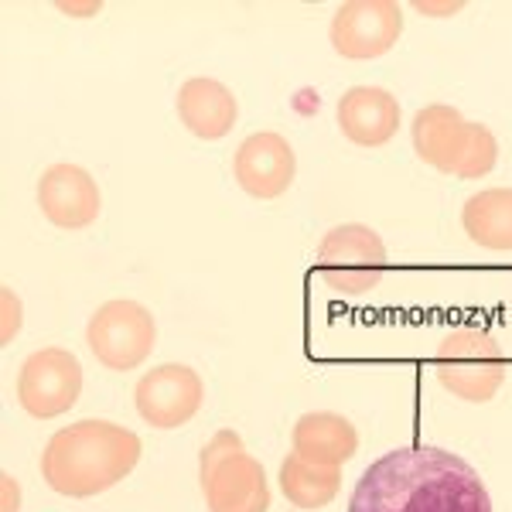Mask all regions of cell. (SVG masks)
Wrapping results in <instances>:
<instances>
[{
    "label": "cell",
    "mask_w": 512,
    "mask_h": 512,
    "mask_svg": "<svg viewBox=\"0 0 512 512\" xmlns=\"http://www.w3.org/2000/svg\"><path fill=\"white\" fill-rule=\"evenodd\" d=\"M277 485L294 509L315 512V509H325L328 502L338 499V492H342V468L311 465V461L297 458V454L291 451L284 458V465H280Z\"/></svg>",
    "instance_id": "obj_17"
},
{
    "label": "cell",
    "mask_w": 512,
    "mask_h": 512,
    "mask_svg": "<svg viewBox=\"0 0 512 512\" xmlns=\"http://www.w3.org/2000/svg\"><path fill=\"white\" fill-rule=\"evenodd\" d=\"M386 263H390V253H386L383 236L362 222L328 229L318 243V274L342 297L376 291L386 277Z\"/></svg>",
    "instance_id": "obj_5"
},
{
    "label": "cell",
    "mask_w": 512,
    "mask_h": 512,
    "mask_svg": "<svg viewBox=\"0 0 512 512\" xmlns=\"http://www.w3.org/2000/svg\"><path fill=\"white\" fill-rule=\"evenodd\" d=\"M175 110L188 134L198 140L229 137L239 120V103H236L233 89L212 76H195V79L181 82V89L175 96Z\"/></svg>",
    "instance_id": "obj_14"
},
{
    "label": "cell",
    "mask_w": 512,
    "mask_h": 512,
    "mask_svg": "<svg viewBox=\"0 0 512 512\" xmlns=\"http://www.w3.org/2000/svg\"><path fill=\"white\" fill-rule=\"evenodd\" d=\"M434 376L465 403H489L506 383V352L482 328H454L434 355Z\"/></svg>",
    "instance_id": "obj_4"
},
{
    "label": "cell",
    "mask_w": 512,
    "mask_h": 512,
    "mask_svg": "<svg viewBox=\"0 0 512 512\" xmlns=\"http://www.w3.org/2000/svg\"><path fill=\"white\" fill-rule=\"evenodd\" d=\"M209 512H267L270 485L250 451H236L209 468H198Z\"/></svg>",
    "instance_id": "obj_12"
},
{
    "label": "cell",
    "mask_w": 512,
    "mask_h": 512,
    "mask_svg": "<svg viewBox=\"0 0 512 512\" xmlns=\"http://www.w3.org/2000/svg\"><path fill=\"white\" fill-rule=\"evenodd\" d=\"M410 140L424 164L441 175H458L465 181L485 178L499 164V140L485 123H472L448 103H431L417 110L410 123Z\"/></svg>",
    "instance_id": "obj_3"
},
{
    "label": "cell",
    "mask_w": 512,
    "mask_h": 512,
    "mask_svg": "<svg viewBox=\"0 0 512 512\" xmlns=\"http://www.w3.org/2000/svg\"><path fill=\"white\" fill-rule=\"evenodd\" d=\"M86 342L99 366L113 373H130L140 362H147V355L158 345V321L140 301L117 297L93 311L86 325Z\"/></svg>",
    "instance_id": "obj_6"
},
{
    "label": "cell",
    "mask_w": 512,
    "mask_h": 512,
    "mask_svg": "<svg viewBox=\"0 0 512 512\" xmlns=\"http://www.w3.org/2000/svg\"><path fill=\"white\" fill-rule=\"evenodd\" d=\"M465 4H417L420 14H458Z\"/></svg>",
    "instance_id": "obj_20"
},
{
    "label": "cell",
    "mask_w": 512,
    "mask_h": 512,
    "mask_svg": "<svg viewBox=\"0 0 512 512\" xmlns=\"http://www.w3.org/2000/svg\"><path fill=\"white\" fill-rule=\"evenodd\" d=\"M349 512H492V499L465 458L431 444H410L362 472Z\"/></svg>",
    "instance_id": "obj_1"
},
{
    "label": "cell",
    "mask_w": 512,
    "mask_h": 512,
    "mask_svg": "<svg viewBox=\"0 0 512 512\" xmlns=\"http://www.w3.org/2000/svg\"><path fill=\"white\" fill-rule=\"evenodd\" d=\"M291 444L297 458L311 461V465L342 468L359 451V431L349 417L332 414V410H311L294 424Z\"/></svg>",
    "instance_id": "obj_15"
},
{
    "label": "cell",
    "mask_w": 512,
    "mask_h": 512,
    "mask_svg": "<svg viewBox=\"0 0 512 512\" xmlns=\"http://www.w3.org/2000/svg\"><path fill=\"white\" fill-rule=\"evenodd\" d=\"M338 130L359 147H383L400 130V103L383 86H352L338 99Z\"/></svg>",
    "instance_id": "obj_13"
},
{
    "label": "cell",
    "mask_w": 512,
    "mask_h": 512,
    "mask_svg": "<svg viewBox=\"0 0 512 512\" xmlns=\"http://www.w3.org/2000/svg\"><path fill=\"white\" fill-rule=\"evenodd\" d=\"M403 35V11L393 0H349L328 24V41L342 59L373 62Z\"/></svg>",
    "instance_id": "obj_8"
},
{
    "label": "cell",
    "mask_w": 512,
    "mask_h": 512,
    "mask_svg": "<svg viewBox=\"0 0 512 512\" xmlns=\"http://www.w3.org/2000/svg\"><path fill=\"white\" fill-rule=\"evenodd\" d=\"M461 226L482 250L512 253V188L475 192L461 209Z\"/></svg>",
    "instance_id": "obj_16"
},
{
    "label": "cell",
    "mask_w": 512,
    "mask_h": 512,
    "mask_svg": "<svg viewBox=\"0 0 512 512\" xmlns=\"http://www.w3.org/2000/svg\"><path fill=\"white\" fill-rule=\"evenodd\" d=\"M233 175L236 185L250 198H280L294 185L297 175V154L291 140L277 130H256L239 144L233 154Z\"/></svg>",
    "instance_id": "obj_10"
},
{
    "label": "cell",
    "mask_w": 512,
    "mask_h": 512,
    "mask_svg": "<svg viewBox=\"0 0 512 512\" xmlns=\"http://www.w3.org/2000/svg\"><path fill=\"white\" fill-rule=\"evenodd\" d=\"M4 492H7L4 512H14V478H11V475H4Z\"/></svg>",
    "instance_id": "obj_21"
},
{
    "label": "cell",
    "mask_w": 512,
    "mask_h": 512,
    "mask_svg": "<svg viewBox=\"0 0 512 512\" xmlns=\"http://www.w3.org/2000/svg\"><path fill=\"white\" fill-rule=\"evenodd\" d=\"M140 437L113 420H76L41 451V478L65 499H93L137 468Z\"/></svg>",
    "instance_id": "obj_2"
},
{
    "label": "cell",
    "mask_w": 512,
    "mask_h": 512,
    "mask_svg": "<svg viewBox=\"0 0 512 512\" xmlns=\"http://www.w3.org/2000/svg\"><path fill=\"white\" fill-rule=\"evenodd\" d=\"M0 311H4V332H0V338H4V342H11V338L18 335V328L24 325V308H21L18 294H14L11 287H4V291H0Z\"/></svg>",
    "instance_id": "obj_19"
},
{
    "label": "cell",
    "mask_w": 512,
    "mask_h": 512,
    "mask_svg": "<svg viewBox=\"0 0 512 512\" xmlns=\"http://www.w3.org/2000/svg\"><path fill=\"white\" fill-rule=\"evenodd\" d=\"M38 209L52 226L59 229H86L93 226L103 195L96 178L79 164H52L38 178Z\"/></svg>",
    "instance_id": "obj_11"
},
{
    "label": "cell",
    "mask_w": 512,
    "mask_h": 512,
    "mask_svg": "<svg viewBox=\"0 0 512 512\" xmlns=\"http://www.w3.org/2000/svg\"><path fill=\"white\" fill-rule=\"evenodd\" d=\"M205 400V383L192 366L181 362H164L137 379L134 403L144 424L158 427V431H175L188 424Z\"/></svg>",
    "instance_id": "obj_9"
},
{
    "label": "cell",
    "mask_w": 512,
    "mask_h": 512,
    "mask_svg": "<svg viewBox=\"0 0 512 512\" xmlns=\"http://www.w3.org/2000/svg\"><path fill=\"white\" fill-rule=\"evenodd\" d=\"M236 451H246L243 437H239L236 431H219V434L212 437V441L202 448V454H198V468L216 465V461L229 458V454H236Z\"/></svg>",
    "instance_id": "obj_18"
},
{
    "label": "cell",
    "mask_w": 512,
    "mask_h": 512,
    "mask_svg": "<svg viewBox=\"0 0 512 512\" xmlns=\"http://www.w3.org/2000/svg\"><path fill=\"white\" fill-rule=\"evenodd\" d=\"M82 396V366L69 349H35L21 362L18 403L24 414L52 420L69 414Z\"/></svg>",
    "instance_id": "obj_7"
}]
</instances>
